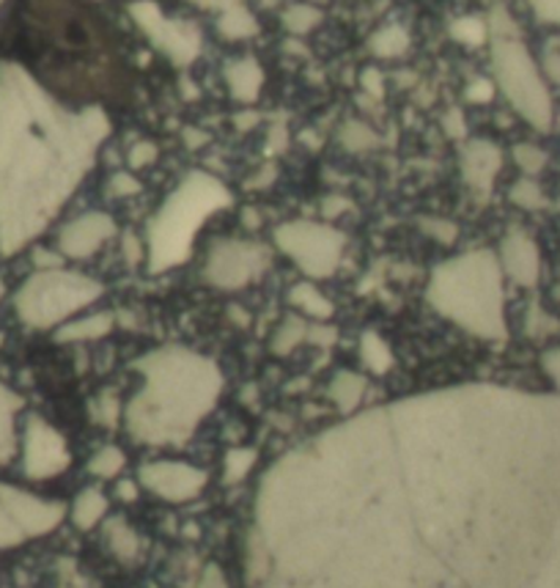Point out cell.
Returning <instances> with one entry per match:
<instances>
[{"instance_id": "obj_25", "label": "cell", "mask_w": 560, "mask_h": 588, "mask_svg": "<svg viewBox=\"0 0 560 588\" xmlns=\"http://www.w3.org/2000/svg\"><path fill=\"white\" fill-rule=\"evenodd\" d=\"M308 330H311V325L302 317H297V313L286 317L283 325L276 330V336H272V352L280 355V358L291 355L302 341H308Z\"/></svg>"}, {"instance_id": "obj_26", "label": "cell", "mask_w": 560, "mask_h": 588, "mask_svg": "<svg viewBox=\"0 0 560 588\" xmlns=\"http://www.w3.org/2000/svg\"><path fill=\"white\" fill-rule=\"evenodd\" d=\"M124 468H127V454L121 451L119 446L99 448L89 462L91 476H97V479H102V481H113V479L119 481L121 474H124Z\"/></svg>"}, {"instance_id": "obj_20", "label": "cell", "mask_w": 560, "mask_h": 588, "mask_svg": "<svg viewBox=\"0 0 560 588\" xmlns=\"http://www.w3.org/2000/svg\"><path fill=\"white\" fill-rule=\"evenodd\" d=\"M22 399L11 388H6L0 382V465L9 462L14 457L17 448V432H14V418L20 412Z\"/></svg>"}, {"instance_id": "obj_43", "label": "cell", "mask_w": 560, "mask_h": 588, "mask_svg": "<svg viewBox=\"0 0 560 588\" xmlns=\"http://www.w3.org/2000/svg\"><path fill=\"white\" fill-rule=\"evenodd\" d=\"M140 492H143V487L138 485V479H119V485H116V495H119L124 504H136Z\"/></svg>"}, {"instance_id": "obj_29", "label": "cell", "mask_w": 560, "mask_h": 588, "mask_svg": "<svg viewBox=\"0 0 560 588\" xmlns=\"http://www.w3.org/2000/svg\"><path fill=\"white\" fill-rule=\"evenodd\" d=\"M511 201L522 209H541L547 203L544 190L539 188V182L533 179H519L517 185L511 188Z\"/></svg>"}, {"instance_id": "obj_35", "label": "cell", "mask_w": 560, "mask_h": 588, "mask_svg": "<svg viewBox=\"0 0 560 588\" xmlns=\"http://www.w3.org/2000/svg\"><path fill=\"white\" fill-rule=\"evenodd\" d=\"M442 132H446L448 138H453V141H462V138H467V121L462 110L451 108L446 116H442Z\"/></svg>"}, {"instance_id": "obj_51", "label": "cell", "mask_w": 560, "mask_h": 588, "mask_svg": "<svg viewBox=\"0 0 560 588\" xmlns=\"http://www.w3.org/2000/svg\"><path fill=\"white\" fill-rule=\"evenodd\" d=\"M544 72H547V78L560 83V52H547V56H544Z\"/></svg>"}, {"instance_id": "obj_16", "label": "cell", "mask_w": 560, "mask_h": 588, "mask_svg": "<svg viewBox=\"0 0 560 588\" xmlns=\"http://www.w3.org/2000/svg\"><path fill=\"white\" fill-rule=\"evenodd\" d=\"M500 166H503V151L494 147L492 141H470L462 149L464 182L470 185L478 196H489Z\"/></svg>"}, {"instance_id": "obj_40", "label": "cell", "mask_w": 560, "mask_h": 588, "mask_svg": "<svg viewBox=\"0 0 560 588\" xmlns=\"http://www.w3.org/2000/svg\"><path fill=\"white\" fill-rule=\"evenodd\" d=\"M124 259L130 267H138L140 261L146 259V248L140 246V240L136 235H132V231H127L124 235Z\"/></svg>"}, {"instance_id": "obj_36", "label": "cell", "mask_w": 560, "mask_h": 588, "mask_svg": "<svg viewBox=\"0 0 560 588\" xmlns=\"http://www.w3.org/2000/svg\"><path fill=\"white\" fill-rule=\"evenodd\" d=\"M157 155H160V149H157L154 143H151V141H138L136 147L130 149V157H127V160H130L132 168H146V166H151V162L157 160Z\"/></svg>"}, {"instance_id": "obj_1", "label": "cell", "mask_w": 560, "mask_h": 588, "mask_svg": "<svg viewBox=\"0 0 560 588\" xmlns=\"http://www.w3.org/2000/svg\"><path fill=\"white\" fill-rule=\"evenodd\" d=\"M110 132L99 104L69 110L17 61L0 63V253L37 240Z\"/></svg>"}, {"instance_id": "obj_19", "label": "cell", "mask_w": 560, "mask_h": 588, "mask_svg": "<svg viewBox=\"0 0 560 588\" xmlns=\"http://www.w3.org/2000/svg\"><path fill=\"white\" fill-rule=\"evenodd\" d=\"M102 528H104V545H108V550L113 552L119 561L124 564L136 561L140 552V537L136 528H132L127 520H121V517H108V520L102 522Z\"/></svg>"}, {"instance_id": "obj_42", "label": "cell", "mask_w": 560, "mask_h": 588, "mask_svg": "<svg viewBox=\"0 0 560 588\" xmlns=\"http://www.w3.org/2000/svg\"><path fill=\"white\" fill-rule=\"evenodd\" d=\"M349 209V198L343 196H327L322 201V215L327 220H336L338 215H343Z\"/></svg>"}, {"instance_id": "obj_6", "label": "cell", "mask_w": 560, "mask_h": 588, "mask_svg": "<svg viewBox=\"0 0 560 588\" xmlns=\"http://www.w3.org/2000/svg\"><path fill=\"white\" fill-rule=\"evenodd\" d=\"M104 287L83 272L44 270L33 272L14 297V308L28 328L50 330L67 322L72 313L83 311L102 297Z\"/></svg>"}, {"instance_id": "obj_9", "label": "cell", "mask_w": 560, "mask_h": 588, "mask_svg": "<svg viewBox=\"0 0 560 588\" xmlns=\"http://www.w3.org/2000/svg\"><path fill=\"white\" fill-rule=\"evenodd\" d=\"M67 517V509L58 500L20 490V487L0 485V550L20 547L22 541L47 537L56 531Z\"/></svg>"}, {"instance_id": "obj_52", "label": "cell", "mask_w": 560, "mask_h": 588, "mask_svg": "<svg viewBox=\"0 0 560 588\" xmlns=\"http://www.w3.org/2000/svg\"><path fill=\"white\" fill-rule=\"evenodd\" d=\"M276 166H267L264 168V171H261L259 173V177H253V179H250V182H248V190H256V188H267V185H270L272 182V179H276Z\"/></svg>"}, {"instance_id": "obj_23", "label": "cell", "mask_w": 560, "mask_h": 588, "mask_svg": "<svg viewBox=\"0 0 560 588\" xmlns=\"http://www.w3.org/2000/svg\"><path fill=\"white\" fill-rule=\"evenodd\" d=\"M366 396V380L354 371H338L330 382V399L341 412L358 410Z\"/></svg>"}, {"instance_id": "obj_13", "label": "cell", "mask_w": 560, "mask_h": 588, "mask_svg": "<svg viewBox=\"0 0 560 588\" xmlns=\"http://www.w3.org/2000/svg\"><path fill=\"white\" fill-rule=\"evenodd\" d=\"M116 235V220L104 212H86L67 223L58 235V248L69 259H89L102 242Z\"/></svg>"}, {"instance_id": "obj_27", "label": "cell", "mask_w": 560, "mask_h": 588, "mask_svg": "<svg viewBox=\"0 0 560 588\" xmlns=\"http://www.w3.org/2000/svg\"><path fill=\"white\" fill-rule=\"evenodd\" d=\"M256 459H259L256 448H231V451L226 454V462H223L226 485H239V481L248 479L250 470L256 468Z\"/></svg>"}, {"instance_id": "obj_47", "label": "cell", "mask_w": 560, "mask_h": 588, "mask_svg": "<svg viewBox=\"0 0 560 588\" xmlns=\"http://www.w3.org/2000/svg\"><path fill=\"white\" fill-rule=\"evenodd\" d=\"M184 136V147L187 149H201L207 147L209 143V136L203 130H196V127H187V130H182Z\"/></svg>"}, {"instance_id": "obj_48", "label": "cell", "mask_w": 560, "mask_h": 588, "mask_svg": "<svg viewBox=\"0 0 560 588\" xmlns=\"http://www.w3.org/2000/svg\"><path fill=\"white\" fill-rule=\"evenodd\" d=\"M533 3H536V9H539L541 17L560 22V0H533Z\"/></svg>"}, {"instance_id": "obj_7", "label": "cell", "mask_w": 560, "mask_h": 588, "mask_svg": "<svg viewBox=\"0 0 560 588\" xmlns=\"http://www.w3.org/2000/svg\"><path fill=\"white\" fill-rule=\"evenodd\" d=\"M492 61L500 89H503L506 99L517 108V113L522 116L528 124H533L536 130H550L552 99L544 80H541L539 69H536L533 58H530L528 48H524L522 42H517V39L498 37Z\"/></svg>"}, {"instance_id": "obj_38", "label": "cell", "mask_w": 560, "mask_h": 588, "mask_svg": "<svg viewBox=\"0 0 560 588\" xmlns=\"http://www.w3.org/2000/svg\"><path fill=\"white\" fill-rule=\"evenodd\" d=\"M196 588H231V584H229V578H226V572L218 567V564H209V567L203 569L201 580H198Z\"/></svg>"}, {"instance_id": "obj_2", "label": "cell", "mask_w": 560, "mask_h": 588, "mask_svg": "<svg viewBox=\"0 0 560 588\" xmlns=\"http://www.w3.org/2000/svg\"><path fill=\"white\" fill-rule=\"evenodd\" d=\"M20 67L52 97L74 102L130 97L119 37L89 0H20L14 11Z\"/></svg>"}, {"instance_id": "obj_53", "label": "cell", "mask_w": 560, "mask_h": 588, "mask_svg": "<svg viewBox=\"0 0 560 588\" xmlns=\"http://www.w3.org/2000/svg\"><path fill=\"white\" fill-rule=\"evenodd\" d=\"M286 127H272L270 132V155H276V151H283L286 149Z\"/></svg>"}, {"instance_id": "obj_37", "label": "cell", "mask_w": 560, "mask_h": 588, "mask_svg": "<svg viewBox=\"0 0 560 588\" xmlns=\"http://www.w3.org/2000/svg\"><path fill=\"white\" fill-rule=\"evenodd\" d=\"M108 188H110V193L119 196V198L140 193V182L136 177H130V173H113V179H110Z\"/></svg>"}, {"instance_id": "obj_22", "label": "cell", "mask_w": 560, "mask_h": 588, "mask_svg": "<svg viewBox=\"0 0 560 588\" xmlns=\"http://www.w3.org/2000/svg\"><path fill=\"white\" fill-rule=\"evenodd\" d=\"M289 302L297 308V311L306 313V317L311 319H319V322H324V319H330L332 313H336V306H332L330 297H324L313 283L306 281L291 287Z\"/></svg>"}, {"instance_id": "obj_34", "label": "cell", "mask_w": 560, "mask_h": 588, "mask_svg": "<svg viewBox=\"0 0 560 588\" xmlns=\"http://www.w3.org/2000/svg\"><path fill=\"white\" fill-rule=\"evenodd\" d=\"M220 31L231 39H244L256 31V26L248 14H229L220 20Z\"/></svg>"}, {"instance_id": "obj_44", "label": "cell", "mask_w": 560, "mask_h": 588, "mask_svg": "<svg viewBox=\"0 0 560 588\" xmlns=\"http://www.w3.org/2000/svg\"><path fill=\"white\" fill-rule=\"evenodd\" d=\"M360 83H363V89L369 91L371 97L379 99L384 94V80H382V74L377 72V69H366L363 78H360Z\"/></svg>"}, {"instance_id": "obj_50", "label": "cell", "mask_w": 560, "mask_h": 588, "mask_svg": "<svg viewBox=\"0 0 560 588\" xmlns=\"http://www.w3.org/2000/svg\"><path fill=\"white\" fill-rule=\"evenodd\" d=\"M259 119H261L259 113H253V110H244V113L233 116V127H237V130H242V132H248V130H253L256 124H259Z\"/></svg>"}, {"instance_id": "obj_54", "label": "cell", "mask_w": 560, "mask_h": 588, "mask_svg": "<svg viewBox=\"0 0 560 588\" xmlns=\"http://www.w3.org/2000/svg\"><path fill=\"white\" fill-rule=\"evenodd\" d=\"M472 26H476V22H462V26H459V37L462 39H470V42H481V37L483 33L481 31H472Z\"/></svg>"}, {"instance_id": "obj_4", "label": "cell", "mask_w": 560, "mask_h": 588, "mask_svg": "<svg viewBox=\"0 0 560 588\" xmlns=\"http://www.w3.org/2000/svg\"><path fill=\"white\" fill-rule=\"evenodd\" d=\"M429 302L467 333L506 339L503 270L492 250H470L442 261L431 272Z\"/></svg>"}, {"instance_id": "obj_24", "label": "cell", "mask_w": 560, "mask_h": 588, "mask_svg": "<svg viewBox=\"0 0 560 588\" xmlns=\"http://www.w3.org/2000/svg\"><path fill=\"white\" fill-rule=\"evenodd\" d=\"M360 360H363V366L371 375H388L396 363L390 343L379 333H373V330H366L360 336Z\"/></svg>"}, {"instance_id": "obj_49", "label": "cell", "mask_w": 560, "mask_h": 588, "mask_svg": "<svg viewBox=\"0 0 560 588\" xmlns=\"http://www.w3.org/2000/svg\"><path fill=\"white\" fill-rule=\"evenodd\" d=\"M544 369H547V375L556 380V386L560 388V349H552V352L544 355Z\"/></svg>"}, {"instance_id": "obj_12", "label": "cell", "mask_w": 560, "mask_h": 588, "mask_svg": "<svg viewBox=\"0 0 560 588\" xmlns=\"http://www.w3.org/2000/svg\"><path fill=\"white\" fill-rule=\"evenodd\" d=\"M69 465H72V451H69L67 438L44 418H28L26 440H22V470L28 479L50 481L61 476Z\"/></svg>"}, {"instance_id": "obj_18", "label": "cell", "mask_w": 560, "mask_h": 588, "mask_svg": "<svg viewBox=\"0 0 560 588\" xmlns=\"http://www.w3.org/2000/svg\"><path fill=\"white\" fill-rule=\"evenodd\" d=\"M226 80H229L233 99H239V102H253V99L259 97L261 86H264V72H261V67L253 58H244V61L226 67Z\"/></svg>"}, {"instance_id": "obj_33", "label": "cell", "mask_w": 560, "mask_h": 588, "mask_svg": "<svg viewBox=\"0 0 560 588\" xmlns=\"http://www.w3.org/2000/svg\"><path fill=\"white\" fill-rule=\"evenodd\" d=\"M317 22H319V11L308 9V6H297V9H291L289 14H286V26H289V31L294 33L311 31Z\"/></svg>"}, {"instance_id": "obj_41", "label": "cell", "mask_w": 560, "mask_h": 588, "mask_svg": "<svg viewBox=\"0 0 560 588\" xmlns=\"http://www.w3.org/2000/svg\"><path fill=\"white\" fill-rule=\"evenodd\" d=\"M338 339V330L330 328V325H311V330H308V341L311 343H319V347H332Z\"/></svg>"}, {"instance_id": "obj_46", "label": "cell", "mask_w": 560, "mask_h": 588, "mask_svg": "<svg viewBox=\"0 0 560 588\" xmlns=\"http://www.w3.org/2000/svg\"><path fill=\"white\" fill-rule=\"evenodd\" d=\"M494 94L492 83H487V80H478V83H472L470 89H467V99H472V102H489Z\"/></svg>"}, {"instance_id": "obj_55", "label": "cell", "mask_w": 560, "mask_h": 588, "mask_svg": "<svg viewBox=\"0 0 560 588\" xmlns=\"http://www.w3.org/2000/svg\"><path fill=\"white\" fill-rule=\"evenodd\" d=\"M242 223L248 226V229H256V226L261 223V215L256 212L253 207H248V209H244V215H242Z\"/></svg>"}, {"instance_id": "obj_15", "label": "cell", "mask_w": 560, "mask_h": 588, "mask_svg": "<svg viewBox=\"0 0 560 588\" xmlns=\"http://www.w3.org/2000/svg\"><path fill=\"white\" fill-rule=\"evenodd\" d=\"M500 265L519 287H536L541 272L539 246L522 231H511L500 246Z\"/></svg>"}, {"instance_id": "obj_28", "label": "cell", "mask_w": 560, "mask_h": 588, "mask_svg": "<svg viewBox=\"0 0 560 588\" xmlns=\"http://www.w3.org/2000/svg\"><path fill=\"white\" fill-rule=\"evenodd\" d=\"M341 143L349 151H369L379 143V136L363 121H347L341 127Z\"/></svg>"}, {"instance_id": "obj_57", "label": "cell", "mask_w": 560, "mask_h": 588, "mask_svg": "<svg viewBox=\"0 0 560 588\" xmlns=\"http://www.w3.org/2000/svg\"><path fill=\"white\" fill-rule=\"evenodd\" d=\"M0 341H3V339H0Z\"/></svg>"}, {"instance_id": "obj_21", "label": "cell", "mask_w": 560, "mask_h": 588, "mask_svg": "<svg viewBox=\"0 0 560 588\" xmlns=\"http://www.w3.org/2000/svg\"><path fill=\"white\" fill-rule=\"evenodd\" d=\"M116 319L113 313L102 311V313H91V317H83V319H74V322L63 325L61 330H58L56 339L69 343V341H97L102 339V336H108L110 330H113Z\"/></svg>"}, {"instance_id": "obj_31", "label": "cell", "mask_w": 560, "mask_h": 588, "mask_svg": "<svg viewBox=\"0 0 560 588\" xmlns=\"http://www.w3.org/2000/svg\"><path fill=\"white\" fill-rule=\"evenodd\" d=\"M418 226L423 235L434 237V240L442 242V246H451V242H457V237H459V226L446 218H420Z\"/></svg>"}, {"instance_id": "obj_11", "label": "cell", "mask_w": 560, "mask_h": 588, "mask_svg": "<svg viewBox=\"0 0 560 588\" xmlns=\"http://www.w3.org/2000/svg\"><path fill=\"white\" fill-rule=\"evenodd\" d=\"M138 485L166 504H190L207 490L209 474L182 459H154L138 468Z\"/></svg>"}, {"instance_id": "obj_39", "label": "cell", "mask_w": 560, "mask_h": 588, "mask_svg": "<svg viewBox=\"0 0 560 588\" xmlns=\"http://www.w3.org/2000/svg\"><path fill=\"white\" fill-rule=\"evenodd\" d=\"M33 265H37L39 272L61 270V267H63V253H61V250H58V253H52V250L39 248L37 253H33Z\"/></svg>"}, {"instance_id": "obj_3", "label": "cell", "mask_w": 560, "mask_h": 588, "mask_svg": "<svg viewBox=\"0 0 560 588\" xmlns=\"http://www.w3.org/2000/svg\"><path fill=\"white\" fill-rule=\"evenodd\" d=\"M136 369L143 388L127 405V429L151 446H177L198 429L223 393L218 363L184 347L143 355Z\"/></svg>"}, {"instance_id": "obj_5", "label": "cell", "mask_w": 560, "mask_h": 588, "mask_svg": "<svg viewBox=\"0 0 560 588\" xmlns=\"http://www.w3.org/2000/svg\"><path fill=\"white\" fill-rule=\"evenodd\" d=\"M231 203V193L207 171L187 173L149 223V270L166 272L187 261L192 240L214 212Z\"/></svg>"}, {"instance_id": "obj_56", "label": "cell", "mask_w": 560, "mask_h": 588, "mask_svg": "<svg viewBox=\"0 0 560 588\" xmlns=\"http://www.w3.org/2000/svg\"><path fill=\"white\" fill-rule=\"evenodd\" d=\"M3 295H6V287H3V281H0V300H3Z\"/></svg>"}, {"instance_id": "obj_32", "label": "cell", "mask_w": 560, "mask_h": 588, "mask_svg": "<svg viewBox=\"0 0 560 588\" xmlns=\"http://www.w3.org/2000/svg\"><path fill=\"white\" fill-rule=\"evenodd\" d=\"M371 48L377 56L390 58V56H401L407 50V33L399 31V28H390V31H382L373 37Z\"/></svg>"}, {"instance_id": "obj_45", "label": "cell", "mask_w": 560, "mask_h": 588, "mask_svg": "<svg viewBox=\"0 0 560 588\" xmlns=\"http://www.w3.org/2000/svg\"><path fill=\"white\" fill-rule=\"evenodd\" d=\"M99 405H102V421L108 423V427H113L116 418H119V412H121V407H119V401H116V396L113 393H104Z\"/></svg>"}, {"instance_id": "obj_17", "label": "cell", "mask_w": 560, "mask_h": 588, "mask_svg": "<svg viewBox=\"0 0 560 588\" xmlns=\"http://www.w3.org/2000/svg\"><path fill=\"white\" fill-rule=\"evenodd\" d=\"M110 515V498L108 492L99 490V487H86L74 495L72 509H69V520L78 531L89 534L93 528L102 526Z\"/></svg>"}, {"instance_id": "obj_30", "label": "cell", "mask_w": 560, "mask_h": 588, "mask_svg": "<svg viewBox=\"0 0 560 588\" xmlns=\"http://www.w3.org/2000/svg\"><path fill=\"white\" fill-rule=\"evenodd\" d=\"M513 160H517V166L522 168L528 177H536L539 171H544L547 151L533 147V143H519V147H513Z\"/></svg>"}, {"instance_id": "obj_14", "label": "cell", "mask_w": 560, "mask_h": 588, "mask_svg": "<svg viewBox=\"0 0 560 588\" xmlns=\"http://www.w3.org/2000/svg\"><path fill=\"white\" fill-rule=\"evenodd\" d=\"M132 14H136V20L143 26V31L154 39L157 48L168 52L171 61H177L179 67H184V63H190L192 58L198 56L201 39H198L196 31H182V28L166 26L151 3H138L136 9H132Z\"/></svg>"}, {"instance_id": "obj_10", "label": "cell", "mask_w": 560, "mask_h": 588, "mask_svg": "<svg viewBox=\"0 0 560 588\" xmlns=\"http://www.w3.org/2000/svg\"><path fill=\"white\" fill-rule=\"evenodd\" d=\"M270 267V250L250 240H218L207 256L203 278L218 289H242L264 276Z\"/></svg>"}, {"instance_id": "obj_8", "label": "cell", "mask_w": 560, "mask_h": 588, "mask_svg": "<svg viewBox=\"0 0 560 588\" xmlns=\"http://www.w3.org/2000/svg\"><path fill=\"white\" fill-rule=\"evenodd\" d=\"M276 246L306 276L330 278L341 265L347 237L332 226L313 223V220H291L276 231Z\"/></svg>"}]
</instances>
